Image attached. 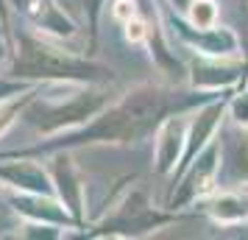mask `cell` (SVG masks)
I'll list each match as a JSON object with an SVG mask.
<instances>
[{
    "instance_id": "30bf717a",
    "label": "cell",
    "mask_w": 248,
    "mask_h": 240,
    "mask_svg": "<svg viewBox=\"0 0 248 240\" xmlns=\"http://www.w3.org/2000/svg\"><path fill=\"white\" fill-rule=\"evenodd\" d=\"M215 14L217 12H215V6L209 0H198V3H195V12H192V20L201 25V28H209V25L215 23Z\"/></svg>"
},
{
    "instance_id": "52a82bcc",
    "label": "cell",
    "mask_w": 248,
    "mask_h": 240,
    "mask_svg": "<svg viewBox=\"0 0 248 240\" xmlns=\"http://www.w3.org/2000/svg\"><path fill=\"white\" fill-rule=\"evenodd\" d=\"M0 176H3V179H12L17 187H28V190H34L36 195L39 193H50L45 173L39 171L36 165L17 162V165H9V168H0Z\"/></svg>"
},
{
    "instance_id": "ba28073f",
    "label": "cell",
    "mask_w": 248,
    "mask_h": 240,
    "mask_svg": "<svg viewBox=\"0 0 248 240\" xmlns=\"http://www.w3.org/2000/svg\"><path fill=\"white\" fill-rule=\"evenodd\" d=\"M56 179L62 184V198H64V207H67L76 224H81V187L78 182L73 179V168H70L67 157H59L56 160Z\"/></svg>"
},
{
    "instance_id": "8992f818",
    "label": "cell",
    "mask_w": 248,
    "mask_h": 240,
    "mask_svg": "<svg viewBox=\"0 0 248 240\" xmlns=\"http://www.w3.org/2000/svg\"><path fill=\"white\" fill-rule=\"evenodd\" d=\"M217 151H220V143H215V145H209L206 148V154H203L201 160H198V165L190 171V176H187V182L181 184V190L179 195H173V201L170 204L173 207H179L184 204V201H192L195 195H201L209 190V179L215 176V160H217Z\"/></svg>"
},
{
    "instance_id": "3957f363",
    "label": "cell",
    "mask_w": 248,
    "mask_h": 240,
    "mask_svg": "<svg viewBox=\"0 0 248 240\" xmlns=\"http://www.w3.org/2000/svg\"><path fill=\"white\" fill-rule=\"evenodd\" d=\"M106 106V95L95 92V95H76L67 103H45V106H34L31 112L25 114L28 123H34L42 131L59 128L62 123H81L84 117L101 112Z\"/></svg>"
},
{
    "instance_id": "6da1fadb",
    "label": "cell",
    "mask_w": 248,
    "mask_h": 240,
    "mask_svg": "<svg viewBox=\"0 0 248 240\" xmlns=\"http://www.w3.org/2000/svg\"><path fill=\"white\" fill-rule=\"evenodd\" d=\"M195 101H203V98L176 95V92H165L159 87H140V90L128 92L120 103H114L106 112H101L81 131H73V134L56 140V143L36 145L31 151H17V154H9V157H34V154H42V151L73 148V145H87V143H137V140L148 137L170 112L187 109Z\"/></svg>"
},
{
    "instance_id": "277c9868",
    "label": "cell",
    "mask_w": 248,
    "mask_h": 240,
    "mask_svg": "<svg viewBox=\"0 0 248 240\" xmlns=\"http://www.w3.org/2000/svg\"><path fill=\"white\" fill-rule=\"evenodd\" d=\"M170 221V215H156L148 201L142 198L140 193H134L123 207H120V212L112 218V221H106L95 235H109V232H123V235H131V232H140V229H151V226H159V224H165Z\"/></svg>"
},
{
    "instance_id": "5b68a950",
    "label": "cell",
    "mask_w": 248,
    "mask_h": 240,
    "mask_svg": "<svg viewBox=\"0 0 248 240\" xmlns=\"http://www.w3.org/2000/svg\"><path fill=\"white\" fill-rule=\"evenodd\" d=\"M17 9H20L34 25L45 28V31H53V34H59V36H70L76 31L73 23L56 9L53 0H20Z\"/></svg>"
},
{
    "instance_id": "8fae6325",
    "label": "cell",
    "mask_w": 248,
    "mask_h": 240,
    "mask_svg": "<svg viewBox=\"0 0 248 240\" xmlns=\"http://www.w3.org/2000/svg\"><path fill=\"white\" fill-rule=\"evenodd\" d=\"M31 101H34V92H31V95H25V98H23L20 103H12V106H6V109H0V128L6 126V123H12V120H14V114L20 112V109H23L25 103H31Z\"/></svg>"
},
{
    "instance_id": "9c48e42d",
    "label": "cell",
    "mask_w": 248,
    "mask_h": 240,
    "mask_svg": "<svg viewBox=\"0 0 248 240\" xmlns=\"http://www.w3.org/2000/svg\"><path fill=\"white\" fill-rule=\"evenodd\" d=\"M181 131H184V123L170 117L165 123V134H162V143H159V173L170 171V165L176 162V154H179L181 145Z\"/></svg>"
},
{
    "instance_id": "7c38bea8",
    "label": "cell",
    "mask_w": 248,
    "mask_h": 240,
    "mask_svg": "<svg viewBox=\"0 0 248 240\" xmlns=\"http://www.w3.org/2000/svg\"><path fill=\"white\" fill-rule=\"evenodd\" d=\"M0 23H3V28L9 25V20H6V0H0Z\"/></svg>"
},
{
    "instance_id": "7a4b0ae2",
    "label": "cell",
    "mask_w": 248,
    "mask_h": 240,
    "mask_svg": "<svg viewBox=\"0 0 248 240\" xmlns=\"http://www.w3.org/2000/svg\"><path fill=\"white\" fill-rule=\"evenodd\" d=\"M17 62L12 76L17 79H67V81H112V70L78 59L73 53L56 50V48L39 42L28 31H17Z\"/></svg>"
},
{
    "instance_id": "4fadbf2b",
    "label": "cell",
    "mask_w": 248,
    "mask_h": 240,
    "mask_svg": "<svg viewBox=\"0 0 248 240\" xmlns=\"http://www.w3.org/2000/svg\"><path fill=\"white\" fill-rule=\"evenodd\" d=\"M243 3H246V12H248V0H243Z\"/></svg>"
}]
</instances>
